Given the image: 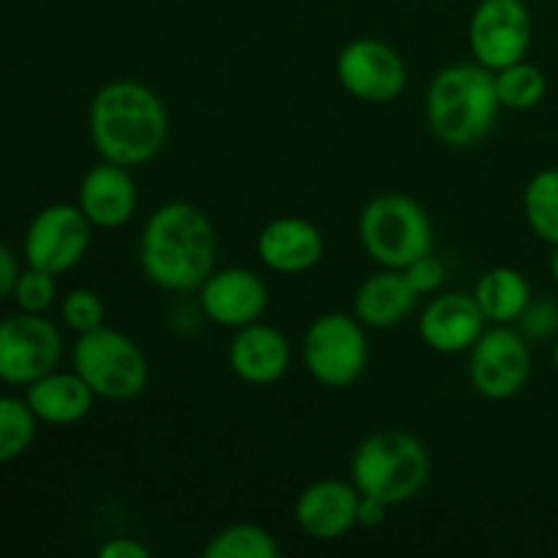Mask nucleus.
<instances>
[{"label": "nucleus", "mask_w": 558, "mask_h": 558, "mask_svg": "<svg viewBox=\"0 0 558 558\" xmlns=\"http://www.w3.org/2000/svg\"><path fill=\"white\" fill-rule=\"evenodd\" d=\"M518 322L523 327V336L548 338L558 330V308L554 303H532Z\"/></svg>", "instance_id": "obj_29"}, {"label": "nucleus", "mask_w": 558, "mask_h": 558, "mask_svg": "<svg viewBox=\"0 0 558 558\" xmlns=\"http://www.w3.org/2000/svg\"><path fill=\"white\" fill-rule=\"evenodd\" d=\"M532 47V11L523 0H480L469 20V49L490 71L526 60Z\"/></svg>", "instance_id": "obj_10"}, {"label": "nucleus", "mask_w": 558, "mask_h": 558, "mask_svg": "<svg viewBox=\"0 0 558 558\" xmlns=\"http://www.w3.org/2000/svg\"><path fill=\"white\" fill-rule=\"evenodd\" d=\"M417 298L403 270L381 267L379 272L365 278L354 292V316L368 330H390L403 325L417 308Z\"/></svg>", "instance_id": "obj_19"}, {"label": "nucleus", "mask_w": 558, "mask_h": 558, "mask_svg": "<svg viewBox=\"0 0 558 558\" xmlns=\"http://www.w3.org/2000/svg\"><path fill=\"white\" fill-rule=\"evenodd\" d=\"M485 314L474 294L445 292L436 294L423 308L417 332L428 349L439 354L469 352L485 332Z\"/></svg>", "instance_id": "obj_15"}, {"label": "nucleus", "mask_w": 558, "mask_h": 558, "mask_svg": "<svg viewBox=\"0 0 558 558\" xmlns=\"http://www.w3.org/2000/svg\"><path fill=\"white\" fill-rule=\"evenodd\" d=\"M554 365H556V371H558V338H556V343H554Z\"/></svg>", "instance_id": "obj_34"}, {"label": "nucleus", "mask_w": 558, "mask_h": 558, "mask_svg": "<svg viewBox=\"0 0 558 558\" xmlns=\"http://www.w3.org/2000/svg\"><path fill=\"white\" fill-rule=\"evenodd\" d=\"M136 183L129 167L101 161L85 172L76 191V205L96 229H120L136 213Z\"/></svg>", "instance_id": "obj_18"}, {"label": "nucleus", "mask_w": 558, "mask_h": 558, "mask_svg": "<svg viewBox=\"0 0 558 558\" xmlns=\"http://www.w3.org/2000/svg\"><path fill=\"white\" fill-rule=\"evenodd\" d=\"M430 480V456L423 441L403 428H381L365 436L352 456V483L363 496L407 505Z\"/></svg>", "instance_id": "obj_4"}, {"label": "nucleus", "mask_w": 558, "mask_h": 558, "mask_svg": "<svg viewBox=\"0 0 558 558\" xmlns=\"http://www.w3.org/2000/svg\"><path fill=\"white\" fill-rule=\"evenodd\" d=\"M205 558H276L278 543L259 523H232L207 539Z\"/></svg>", "instance_id": "obj_24"}, {"label": "nucleus", "mask_w": 558, "mask_h": 558, "mask_svg": "<svg viewBox=\"0 0 558 558\" xmlns=\"http://www.w3.org/2000/svg\"><path fill=\"white\" fill-rule=\"evenodd\" d=\"M474 300L485 319L494 325H512L532 305V283L515 267H490L474 287Z\"/></svg>", "instance_id": "obj_21"}, {"label": "nucleus", "mask_w": 558, "mask_h": 558, "mask_svg": "<svg viewBox=\"0 0 558 558\" xmlns=\"http://www.w3.org/2000/svg\"><path fill=\"white\" fill-rule=\"evenodd\" d=\"M25 401L38 423L74 425L93 412L96 392L74 368H54L25 387Z\"/></svg>", "instance_id": "obj_20"}, {"label": "nucleus", "mask_w": 558, "mask_h": 558, "mask_svg": "<svg viewBox=\"0 0 558 558\" xmlns=\"http://www.w3.org/2000/svg\"><path fill=\"white\" fill-rule=\"evenodd\" d=\"M218 234L205 210L183 199L163 202L145 221L140 267L163 292H194L216 270Z\"/></svg>", "instance_id": "obj_1"}, {"label": "nucleus", "mask_w": 558, "mask_h": 558, "mask_svg": "<svg viewBox=\"0 0 558 558\" xmlns=\"http://www.w3.org/2000/svg\"><path fill=\"white\" fill-rule=\"evenodd\" d=\"M338 85L365 104H390L407 87V63L379 38H354L336 58Z\"/></svg>", "instance_id": "obj_12"}, {"label": "nucleus", "mask_w": 558, "mask_h": 558, "mask_svg": "<svg viewBox=\"0 0 558 558\" xmlns=\"http://www.w3.org/2000/svg\"><path fill=\"white\" fill-rule=\"evenodd\" d=\"M93 223L82 213L80 205H49L33 216L27 223L22 254L31 267L47 270L52 276L74 270L85 259L93 240Z\"/></svg>", "instance_id": "obj_8"}, {"label": "nucleus", "mask_w": 558, "mask_h": 558, "mask_svg": "<svg viewBox=\"0 0 558 558\" xmlns=\"http://www.w3.org/2000/svg\"><path fill=\"white\" fill-rule=\"evenodd\" d=\"M87 131L101 161L134 169L163 150L169 114L153 87L136 80H112L93 96Z\"/></svg>", "instance_id": "obj_2"}, {"label": "nucleus", "mask_w": 558, "mask_h": 558, "mask_svg": "<svg viewBox=\"0 0 558 558\" xmlns=\"http://www.w3.org/2000/svg\"><path fill=\"white\" fill-rule=\"evenodd\" d=\"M20 259H16L14 251L5 243H0V300L11 298L14 294L16 281H20Z\"/></svg>", "instance_id": "obj_31"}, {"label": "nucleus", "mask_w": 558, "mask_h": 558, "mask_svg": "<svg viewBox=\"0 0 558 558\" xmlns=\"http://www.w3.org/2000/svg\"><path fill=\"white\" fill-rule=\"evenodd\" d=\"M357 505L360 490L354 483L336 477L316 480L300 490L294 501V521L311 539L332 543L357 526Z\"/></svg>", "instance_id": "obj_14"}, {"label": "nucleus", "mask_w": 558, "mask_h": 558, "mask_svg": "<svg viewBox=\"0 0 558 558\" xmlns=\"http://www.w3.org/2000/svg\"><path fill=\"white\" fill-rule=\"evenodd\" d=\"M289 365H292V347L278 327L254 322L234 330L232 343H229V368L245 385H276L287 376Z\"/></svg>", "instance_id": "obj_17"}, {"label": "nucleus", "mask_w": 558, "mask_h": 558, "mask_svg": "<svg viewBox=\"0 0 558 558\" xmlns=\"http://www.w3.org/2000/svg\"><path fill=\"white\" fill-rule=\"evenodd\" d=\"M403 276H407V281L412 283L414 292L423 298V294L439 292L441 283H445L447 278V270H445V262L430 251V254L420 256V259H414L412 265L403 267Z\"/></svg>", "instance_id": "obj_28"}, {"label": "nucleus", "mask_w": 558, "mask_h": 558, "mask_svg": "<svg viewBox=\"0 0 558 558\" xmlns=\"http://www.w3.org/2000/svg\"><path fill=\"white\" fill-rule=\"evenodd\" d=\"M387 510L390 505L381 499H374V496H363L360 494V505H357V526L374 529L381 526L387 521Z\"/></svg>", "instance_id": "obj_32"}, {"label": "nucleus", "mask_w": 558, "mask_h": 558, "mask_svg": "<svg viewBox=\"0 0 558 558\" xmlns=\"http://www.w3.org/2000/svg\"><path fill=\"white\" fill-rule=\"evenodd\" d=\"M262 265L281 276H300L314 270L325 256V238L308 218L281 216L265 223L256 238Z\"/></svg>", "instance_id": "obj_16"}, {"label": "nucleus", "mask_w": 558, "mask_h": 558, "mask_svg": "<svg viewBox=\"0 0 558 558\" xmlns=\"http://www.w3.org/2000/svg\"><path fill=\"white\" fill-rule=\"evenodd\" d=\"M494 71L474 63L441 69L425 93V118L436 140L447 147H472L494 131L499 118Z\"/></svg>", "instance_id": "obj_3"}, {"label": "nucleus", "mask_w": 558, "mask_h": 558, "mask_svg": "<svg viewBox=\"0 0 558 558\" xmlns=\"http://www.w3.org/2000/svg\"><path fill=\"white\" fill-rule=\"evenodd\" d=\"M494 80L501 109H512V112H529V109L539 107L548 93V80H545L543 69L529 60H518L507 69L494 71Z\"/></svg>", "instance_id": "obj_23"}, {"label": "nucleus", "mask_w": 558, "mask_h": 558, "mask_svg": "<svg viewBox=\"0 0 558 558\" xmlns=\"http://www.w3.org/2000/svg\"><path fill=\"white\" fill-rule=\"evenodd\" d=\"M36 425L38 420L25 398H0V466L31 450L36 439Z\"/></svg>", "instance_id": "obj_25"}, {"label": "nucleus", "mask_w": 558, "mask_h": 558, "mask_svg": "<svg viewBox=\"0 0 558 558\" xmlns=\"http://www.w3.org/2000/svg\"><path fill=\"white\" fill-rule=\"evenodd\" d=\"M11 298H14L20 311H27V314H47L54 305V300H58V276L27 265V270L20 272V281H16Z\"/></svg>", "instance_id": "obj_27"}, {"label": "nucleus", "mask_w": 558, "mask_h": 558, "mask_svg": "<svg viewBox=\"0 0 558 558\" xmlns=\"http://www.w3.org/2000/svg\"><path fill=\"white\" fill-rule=\"evenodd\" d=\"M360 243L379 267L403 270L434 251V223L428 210L409 194H379L365 202L357 221Z\"/></svg>", "instance_id": "obj_5"}, {"label": "nucleus", "mask_w": 558, "mask_h": 558, "mask_svg": "<svg viewBox=\"0 0 558 558\" xmlns=\"http://www.w3.org/2000/svg\"><path fill=\"white\" fill-rule=\"evenodd\" d=\"M368 327L343 311L316 316L303 338V360L311 379L327 390H347L368 368Z\"/></svg>", "instance_id": "obj_7"}, {"label": "nucleus", "mask_w": 558, "mask_h": 558, "mask_svg": "<svg viewBox=\"0 0 558 558\" xmlns=\"http://www.w3.org/2000/svg\"><path fill=\"white\" fill-rule=\"evenodd\" d=\"M63 338L44 314H11L0 319V381L27 387L58 368Z\"/></svg>", "instance_id": "obj_9"}, {"label": "nucleus", "mask_w": 558, "mask_h": 558, "mask_svg": "<svg viewBox=\"0 0 558 558\" xmlns=\"http://www.w3.org/2000/svg\"><path fill=\"white\" fill-rule=\"evenodd\" d=\"M532 376V349L523 332L507 325L485 330L469 349V379L488 401H507L529 385Z\"/></svg>", "instance_id": "obj_11"}, {"label": "nucleus", "mask_w": 558, "mask_h": 558, "mask_svg": "<svg viewBox=\"0 0 558 558\" xmlns=\"http://www.w3.org/2000/svg\"><path fill=\"white\" fill-rule=\"evenodd\" d=\"M550 276H554V281L558 287V245L554 248V254H550Z\"/></svg>", "instance_id": "obj_33"}, {"label": "nucleus", "mask_w": 558, "mask_h": 558, "mask_svg": "<svg viewBox=\"0 0 558 558\" xmlns=\"http://www.w3.org/2000/svg\"><path fill=\"white\" fill-rule=\"evenodd\" d=\"M270 292L262 276L251 267H221L199 287V308L213 325L240 330L265 316Z\"/></svg>", "instance_id": "obj_13"}, {"label": "nucleus", "mask_w": 558, "mask_h": 558, "mask_svg": "<svg viewBox=\"0 0 558 558\" xmlns=\"http://www.w3.org/2000/svg\"><path fill=\"white\" fill-rule=\"evenodd\" d=\"M523 213L543 243L558 245V167L539 169L523 191Z\"/></svg>", "instance_id": "obj_22"}, {"label": "nucleus", "mask_w": 558, "mask_h": 558, "mask_svg": "<svg viewBox=\"0 0 558 558\" xmlns=\"http://www.w3.org/2000/svg\"><path fill=\"white\" fill-rule=\"evenodd\" d=\"M98 558H150V548L134 537H112L98 548Z\"/></svg>", "instance_id": "obj_30"}, {"label": "nucleus", "mask_w": 558, "mask_h": 558, "mask_svg": "<svg viewBox=\"0 0 558 558\" xmlns=\"http://www.w3.org/2000/svg\"><path fill=\"white\" fill-rule=\"evenodd\" d=\"M71 368L87 381L96 398L109 403L134 401L150 379V365L134 338L107 325L76 336Z\"/></svg>", "instance_id": "obj_6"}, {"label": "nucleus", "mask_w": 558, "mask_h": 558, "mask_svg": "<svg viewBox=\"0 0 558 558\" xmlns=\"http://www.w3.org/2000/svg\"><path fill=\"white\" fill-rule=\"evenodd\" d=\"M60 319L69 330H74L76 336L82 332H93L98 327L107 325V305H104L101 294L93 292V289H71L60 300Z\"/></svg>", "instance_id": "obj_26"}]
</instances>
